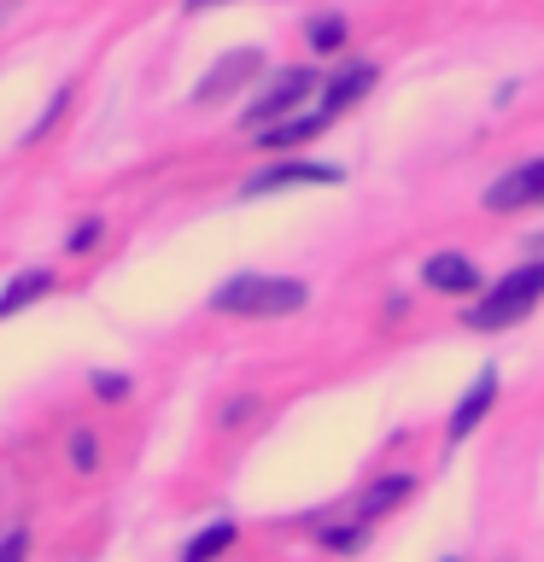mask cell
I'll return each instance as SVG.
<instances>
[{"mask_svg": "<svg viewBox=\"0 0 544 562\" xmlns=\"http://www.w3.org/2000/svg\"><path fill=\"white\" fill-rule=\"evenodd\" d=\"M188 7H193V12H200V7H228V0H188Z\"/></svg>", "mask_w": 544, "mask_h": 562, "instance_id": "obj_21", "label": "cell"}, {"mask_svg": "<svg viewBox=\"0 0 544 562\" xmlns=\"http://www.w3.org/2000/svg\"><path fill=\"white\" fill-rule=\"evenodd\" d=\"M539 200H544V158L509 170L498 188H486V211H521V205H539Z\"/></svg>", "mask_w": 544, "mask_h": 562, "instance_id": "obj_4", "label": "cell"}, {"mask_svg": "<svg viewBox=\"0 0 544 562\" xmlns=\"http://www.w3.org/2000/svg\"><path fill=\"white\" fill-rule=\"evenodd\" d=\"M491 404H498V369H486V375L463 393V404L451 411V439H468L474 428H480V416L491 411Z\"/></svg>", "mask_w": 544, "mask_h": 562, "instance_id": "obj_7", "label": "cell"}, {"mask_svg": "<svg viewBox=\"0 0 544 562\" xmlns=\"http://www.w3.org/2000/svg\"><path fill=\"white\" fill-rule=\"evenodd\" d=\"M258 65H263V59H258V47L228 53V59H223L217 70H205V77H200V94H193V100H200V105H217V100H228V94H235V88H240L246 77H252Z\"/></svg>", "mask_w": 544, "mask_h": 562, "instance_id": "obj_5", "label": "cell"}, {"mask_svg": "<svg viewBox=\"0 0 544 562\" xmlns=\"http://www.w3.org/2000/svg\"><path fill=\"white\" fill-rule=\"evenodd\" d=\"M369 82H375V65H351L345 77H333V82H328V100H322V112L333 117V112H340V105L363 100V88H369Z\"/></svg>", "mask_w": 544, "mask_h": 562, "instance_id": "obj_10", "label": "cell"}, {"mask_svg": "<svg viewBox=\"0 0 544 562\" xmlns=\"http://www.w3.org/2000/svg\"><path fill=\"white\" fill-rule=\"evenodd\" d=\"M310 42H316V53H333V47L345 42V24H340V18H316Z\"/></svg>", "mask_w": 544, "mask_h": 562, "instance_id": "obj_14", "label": "cell"}, {"mask_svg": "<svg viewBox=\"0 0 544 562\" xmlns=\"http://www.w3.org/2000/svg\"><path fill=\"white\" fill-rule=\"evenodd\" d=\"M328 123V112H310V117H287V123H275V130H263L258 147H298V140H310L316 130Z\"/></svg>", "mask_w": 544, "mask_h": 562, "instance_id": "obj_12", "label": "cell"}, {"mask_svg": "<svg viewBox=\"0 0 544 562\" xmlns=\"http://www.w3.org/2000/svg\"><path fill=\"white\" fill-rule=\"evenodd\" d=\"M94 240H100V223H82L77 235H70V246H77V252H88V246H94Z\"/></svg>", "mask_w": 544, "mask_h": 562, "instance_id": "obj_19", "label": "cell"}, {"mask_svg": "<svg viewBox=\"0 0 544 562\" xmlns=\"http://www.w3.org/2000/svg\"><path fill=\"white\" fill-rule=\"evenodd\" d=\"M421 281H428L433 293H474L480 288V270H474L463 252H433L421 263Z\"/></svg>", "mask_w": 544, "mask_h": 562, "instance_id": "obj_6", "label": "cell"}, {"mask_svg": "<svg viewBox=\"0 0 544 562\" xmlns=\"http://www.w3.org/2000/svg\"><path fill=\"white\" fill-rule=\"evenodd\" d=\"M94 393H100V398H123V393H129V381H123V375H100Z\"/></svg>", "mask_w": 544, "mask_h": 562, "instance_id": "obj_17", "label": "cell"}, {"mask_svg": "<svg viewBox=\"0 0 544 562\" xmlns=\"http://www.w3.org/2000/svg\"><path fill=\"white\" fill-rule=\"evenodd\" d=\"M539 299H544V258L509 270L503 281H491V293L468 311V328H509V323H521Z\"/></svg>", "mask_w": 544, "mask_h": 562, "instance_id": "obj_2", "label": "cell"}, {"mask_svg": "<svg viewBox=\"0 0 544 562\" xmlns=\"http://www.w3.org/2000/svg\"><path fill=\"white\" fill-rule=\"evenodd\" d=\"M228 539H235V527H228V521H217L211 533H200V539L188 544V562H211L217 551H228Z\"/></svg>", "mask_w": 544, "mask_h": 562, "instance_id": "obj_13", "label": "cell"}, {"mask_svg": "<svg viewBox=\"0 0 544 562\" xmlns=\"http://www.w3.org/2000/svg\"><path fill=\"white\" fill-rule=\"evenodd\" d=\"M24 557H30V533H24V527H12V533L0 539V562H24Z\"/></svg>", "mask_w": 544, "mask_h": 562, "instance_id": "obj_15", "label": "cell"}, {"mask_svg": "<svg viewBox=\"0 0 544 562\" xmlns=\"http://www.w3.org/2000/svg\"><path fill=\"white\" fill-rule=\"evenodd\" d=\"M246 411H252V398H235V404H228V411H223V428H235V422H240Z\"/></svg>", "mask_w": 544, "mask_h": 562, "instance_id": "obj_20", "label": "cell"}, {"mask_svg": "<svg viewBox=\"0 0 544 562\" xmlns=\"http://www.w3.org/2000/svg\"><path fill=\"white\" fill-rule=\"evenodd\" d=\"M298 182H340V170L333 165H281L270 176H252L246 193H275V188H298Z\"/></svg>", "mask_w": 544, "mask_h": 562, "instance_id": "obj_8", "label": "cell"}, {"mask_svg": "<svg viewBox=\"0 0 544 562\" xmlns=\"http://www.w3.org/2000/svg\"><path fill=\"white\" fill-rule=\"evenodd\" d=\"M310 82H316V77H310V70H298V65H293V70H281V77L263 88L252 105H246V117H240V123H246V130H275V123L287 117V112H298V100L310 94Z\"/></svg>", "mask_w": 544, "mask_h": 562, "instance_id": "obj_3", "label": "cell"}, {"mask_svg": "<svg viewBox=\"0 0 544 562\" xmlns=\"http://www.w3.org/2000/svg\"><path fill=\"white\" fill-rule=\"evenodd\" d=\"M404 498H410V474H381V481L358 498V516L375 521L381 509H393V504H404Z\"/></svg>", "mask_w": 544, "mask_h": 562, "instance_id": "obj_9", "label": "cell"}, {"mask_svg": "<svg viewBox=\"0 0 544 562\" xmlns=\"http://www.w3.org/2000/svg\"><path fill=\"white\" fill-rule=\"evenodd\" d=\"M70 457H77V469L88 474V469H94V446H88V439L77 434V439H70Z\"/></svg>", "mask_w": 544, "mask_h": 562, "instance_id": "obj_18", "label": "cell"}, {"mask_svg": "<svg viewBox=\"0 0 544 562\" xmlns=\"http://www.w3.org/2000/svg\"><path fill=\"white\" fill-rule=\"evenodd\" d=\"M305 299H310V288L293 276H235L217 288L211 305L228 316H293V311H305Z\"/></svg>", "mask_w": 544, "mask_h": 562, "instance_id": "obj_1", "label": "cell"}, {"mask_svg": "<svg viewBox=\"0 0 544 562\" xmlns=\"http://www.w3.org/2000/svg\"><path fill=\"white\" fill-rule=\"evenodd\" d=\"M328 544H333V551H351V544H358L363 533H358V527H328V533H322Z\"/></svg>", "mask_w": 544, "mask_h": 562, "instance_id": "obj_16", "label": "cell"}, {"mask_svg": "<svg viewBox=\"0 0 544 562\" xmlns=\"http://www.w3.org/2000/svg\"><path fill=\"white\" fill-rule=\"evenodd\" d=\"M47 288H53V276H47V270H30V276H18L12 288L0 293V316H18L24 305H35V299H42Z\"/></svg>", "mask_w": 544, "mask_h": 562, "instance_id": "obj_11", "label": "cell"}]
</instances>
